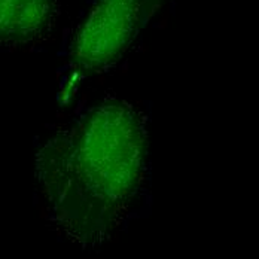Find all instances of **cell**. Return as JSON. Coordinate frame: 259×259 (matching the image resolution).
I'll return each instance as SVG.
<instances>
[{
	"mask_svg": "<svg viewBox=\"0 0 259 259\" xmlns=\"http://www.w3.org/2000/svg\"><path fill=\"white\" fill-rule=\"evenodd\" d=\"M155 0H99L78 31L73 60L79 70L102 72L124 54Z\"/></svg>",
	"mask_w": 259,
	"mask_h": 259,
	"instance_id": "cell-2",
	"label": "cell"
},
{
	"mask_svg": "<svg viewBox=\"0 0 259 259\" xmlns=\"http://www.w3.org/2000/svg\"><path fill=\"white\" fill-rule=\"evenodd\" d=\"M58 0H0V42L30 44L48 37Z\"/></svg>",
	"mask_w": 259,
	"mask_h": 259,
	"instance_id": "cell-3",
	"label": "cell"
},
{
	"mask_svg": "<svg viewBox=\"0 0 259 259\" xmlns=\"http://www.w3.org/2000/svg\"><path fill=\"white\" fill-rule=\"evenodd\" d=\"M148 155V118L137 106L107 99L85 109L36 154L48 224L82 249L103 246L142 192Z\"/></svg>",
	"mask_w": 259,
	"mask_h": 259,
	"instance_id": "cell-1",
	"label": "cell"
}]
</instances>
